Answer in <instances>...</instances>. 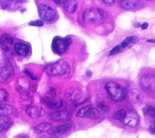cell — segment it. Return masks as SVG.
Returning a JSON list of instances; mask_svg holds the SVG:
<instances>
[{"label":"cell","instance_id":"cell-1","mask_svg":"<svg viewBox=\"0 0 155 138\" xmlns=\"http://www.w3.org/2000/svg\"><path fill=\"white\" fill-rule=\"evenodd\" d=\"M107 16V12L102 9L91 8L87 9L83 13L84 21L89 24H102Z\"/></svg>","mask_w":155,"mask_h":138},{"label":"cell","instance_id":"cell-2","mask_svg":"<svg viewBox=\"0 0 155 138\" xmlns=\"http://www.w3.org/2000/svg\"><path fill=\"white\" fill-rule=\"evenodd\" d=\"M45 71L50 76L65 75L70 72V67L65 60H59L48 64L45 67Z\"/></svg>","mask_w":155,"mask_h":138},{"label":"cell","instance_id":"cell-3","mask_svg":"<svg viewBox=\"0 0 155 138\" xmlns=\"http://www.w3.org/2000/svg\"><path fill=\"white\" fill-rule=\"evenodd\" d=\"M105 88L111 99L115 102H120L126 97L127 92L125 89L114 81L107 82Z\"/></svg>","mask_w":155,"mask_h":138},{"label":"cell","instance_id":"cell-4","mask_svg":"<svg viewBox=\"0 0 155 138\" xmlns=\"http://www.w3.org/2000/svg\"><path fill=\"white\" fill-rule=\"evenodd\" d=\"M71 42V40L70 38L56 36L53 40L51 47L55 53L58 54H62L67 51Z\"/></svg>","mask_w":155,"mask_h":138},{"label":"cell","instance_id":"cell-5","mask_svg":"<svg viewBox=\"0 0 155 138\" xmlns=\"http://www.w3.org/2000/svg\"><path fill=\"white\" fill-rule=\"evenodd\" d=\"M76 116L81 118L87 117L92 119H98L101 118V114L97 109L94 108L91 106H86L78 111Z\"/></svg>","mask_w":155,"mask_h":138},{"label":"cell","instance_id":"cell-6","mask_svg":"<svg viewBox=\"0 0 155 138\" xmlns=\"http://www.w3.org/2000/svg\"><path fill=\"white\" fill-rule=\"evenodd\" d=\"M140 85L143 90L148 92L155 91V76L153 75H145L142 77Z\"/></svg>","mask_w":155,"mask_h":138},{"label":"cell","instance_id":"cell-7","mask_svg":"<svg viewBox=\"0 0 155 138\" xmlns=\"http://www.w3.org/2000/svg\"><path fill=\"white\" fill-rule=\"evenodd\" d=\"M39 14L40 18L46 21H51L56 16V12L53 9L46 4H41L39 6Z\"/></svg>","mask_w":155,"mask_h":138},{"label":"cell","instance_id":"cell-8","mask_svg":"<svg viewBox=\"0 0 155 138\" xmlns=\"http://www.w3.org/2000/svg\"><path fill=\"white\" fill-rule=\"evenodd\" d=\"M14 73L12 64L8 60H5L0 64V75L4 80H7Z\"/></svg>","mask_w":155,"mask_h":138},{"label":"cell","instance_id":"cell-9","mask_svg":"<svg viewBox=\"0 0 155 138\" xmlns=\"http://www.w3.org/2000/svg\"><path fill=\"white\" fill-rule=\"evenodd\" d=\"M124 123L129 126H136L139 122V116L134 110L130 109L126 112V116L123 120Z\"/></svg>","mask_w":155,"mask_h":138},{"label":"cell","instance_id":"cell-10","mask_svg":"<svg viewBox=\"0 0 155 138\" xmlns=\"http://www.w3.org/2000/svg\"><path fill=\"white\" fill-rule=\"evenodd\" d=\"M66 97L70 101L76 102L81 100L82 98V92L76 88H70L67 89L65 92Z\"/></svg>","mask_w":155,"mask_h":138},{"label":"cell","instance_id":"cell-11","mask_svg":"<svg viewBox=\"0 0 155 138\" xmlns=\"http://www.w3.org/2000/svg\"><path fill=\"white\" fill-rule=\"evenodd\" d=\"M27 114L33 119H36L44 116L45 110L42 107L29 106L26 109Z\"/></svg>","mask_w":155,"mask_h":138},{"label":"cell","instance_id":"cell-12","mask_svg":"<svg viewBox=\"0 0 155 138\" xmlns=\"http://www.w3.org/2000/svg\"><path fill=\"white\" fill-rule=\"evenodd\" d=\"M72 127V124L71 123H67L59 125L53 129H50V133L51 134H64L68 132Z\"/></svg>","mask_w":155,"mask_h":138},{"label":"cell","instance_id":"cell-13","mask_svg":"<svg viewBox=\"0 0 155 138\" xmlns=\"http://www.w3.org/2000/svg\"><path fill=\"white\" fill-rule=\"evenodd\" d=\"M23 3L22 0H6L4 2V8L8 10H16L19 9Z\"/></svg>","mask_w":155,"mask_h":138},{"label":"cell","instance_id":"cell-14","mask_svg":"<svg viewBox=\"0 0 155 138\" xmlns=\"http://www.w3.org/2000/svg\"><path fill=\"white\" fill-rule=\"evenodd\" d=\"M14 49L16 52L21 56H26L29 52L28 46L21 43H16L14 46Z\"/></svg>","mask_w":155,"mask_h":138},{"label":"cell","instance_id":"cell-15","mask_svg":"<svg viewBox=\"0 0 155 138\" xmlns=\"http://www.w3.org/2000/svg\"><path fill=\"white\" fill-rule=\"evenodd\" d=\"M68 113L67 111L64 110H59L53 112L51 116V118L54 121H64L68 119Z\"/></svg>","mask_w":155,"mask_h":138},{"label":"cell","instance_id":"cell-16","mask_svg":"<svg viewBox=\"0 0 155 138\" xmlns=\"http://www.w3.org/2000/svg\"><path fill=\"white\" fill-rule=\"evenodd\" d=\"M140 98V92L139 89H131L128 93V100L131 103H136L139 102Z\"/></svg>","mask_w":155,"mask_h":138},{"label":"cell","instance_id":"cell-17","mask_svg":"<svg viewBox=\"0 0 155 138\" xmlns=\"http://www.w3.org/2000/svg\"><path fill=\"white\" fill-rule=\"evenodd\" d=\"M44 102L50 108L53 109H58L62 105V101L61 99L53 100V98H46V99L44 100Z\"/></svg>","mask_w":155,"mask_h":138},{"label":"cell","instance_id":"cell-18","mask_svg":"<svg viewBox=\"0 0 155 138\" xmlns=\"http://www.w3.org/2000/svg\"><path fill=\"white\" fill-rule=\"evenodd\" d=\"M12 124V121L8 116H0V132L7 130Z\"/></svg>","mask_w":155,"mask_h":138},{"label":"cell","instance_id":"cell-19","mask_svg":"<svg viewBox=\"0 0 155 138\" xmlns=\"http://www.w3.org/2000/svg\"><path fill=\"white\" fill-rule=\"evenodd\" d=\"M138 2L139 0H121L120 5L125 10H131L136 7Z\"/></svg>","mask_w":155,"mask_h":138},{"label":"cell","instance_id":"cell-20","mask_svg":"<svg viewBox=\"0 0 155 138\" xmlns=\"http://www.w3.org/2000/svg\"><path fill=\"white\" fill-rule=\"evenodd\" d=\"M77 5L78 4L75 0H67L64 3V9L67 12L72 13L76 10Z\"/></svg>","mask_w":155,"mask_h":138},{"label":"cell","instance_id":"cell-21","mask_svg":"<svg viewBox=\"0 0 155 138\" xmlns=\"http://www.w3.org/2000/svg\"><path fill=\"white\" fill-rule=\"evenodd\" d=\"M51 124L50 123L48 122H44V123H41L36 125L35 128H34V132L35 133L38 134L41 133L49 131L51 128Z\"/></svg>","mask_w":155,"mask_h":138},{"label":"cell","instance_id":"cell-22","mask_svg":"<svg viewBox=\"0 0 155 138\" xmlns=\"http://www.w3.org/2000/svg\"><path fill=\"white\" fill-rule=\"evenodd\" d=\"M13 107L8 104H0V116H7L13 112Z\"/></svg>","mask_w":155,"mask_h":138},{"label":"cell","instance_id":"cell-23","mask_svg":"<svg viewBox=\"0 0 155 138\" xmlns=\"http://www.w3.org/2000/svg\"><path fill=\"white\" fill-rule=\"evenodd\" d=\"M138 40H139V39H138V38L137 36H128L127 38H125V40H124L122 42V43H121L120 46L121 48H125L129 44L136 43L137 41H138Z\"/></svg>","mask_w":155,"mask_h":138},{"label":"cell","instance_id":"cell-24","mask_svg":"<svg viewBox=\"0 0 155 138\" xmlns=\"http://www.w3.org/2000/svg\"><path fill=\"white\" fill-rule=\"evenodd\" d=\"M0 41L5 44H11L13 42V38L7 33H4L0 38Z\"/></svg>","mask_w":155,"mask_h":138},{"label":"cell","instance_id":"cell-25","mask_svg":"<svg viewBox=\"0 0 155 138\" xmlns=\"http://www.w3.org/2000/svg\"><path fill=\"white\" fill-rule=\"evenodd\" d=\"M126 116V111H124V109H119L116 111L114 117L115 119L118 120H124V118Z\"/></svg>","mask_w":155,"mask_h":138},{"label":"cell","instance_id":"cell-26","mask_svg":"<svg viewBox=\"0 0 155 138\" xmlns=\"http://www.w3.org/2000/svg\"><path fill=\"white\" fill-rule=\"evenodd\" d=\"M7 97H8L7 92L4 89H0V102L5 101Z\"/></svg>","mask_w":155,"mask_h":138},{"label":"cell","instance_id":"cell-27","mask_svg":"<svg viewBox=\"0 0 155 138\" xmlns=\"http://www.w3.org/2000/svg\"><path fill=\"white\" fill-rule=\"evenodd\" d=\"M18 82H19V85L22 87L24 89H28V81L25 78H21L20 79L19 78L18 80Z\"/></svg>","mask_w":155,"mask_h":138},{"label":"cell","instance_id":"cell-28","mask_svg":"<svg viewBox=\"0 0 155 138\" xmlns=\"http://www.w3.org/2000/svg\"><path fill=\"white\" fill-rule=\"evenodd\" d=\"M97 1L107 7L111 6L114 4V0H97Z\"/></svg>","mask_w":155,"mask_h":138},{"label":"cell","instance_id":"cell-29","mask_svg":"<svg viewBox=\"0 0 155 138\" xmlns=\"http://www.w3.org/2000/svg\"><path fill=\"white\" fill-rule=\"evenodd\" d=\"M147 111L150 116L153 118H155V107L150 106L148 107Z\"/></svg>","mask_w":155,"mask_h":138},{"label":"cell","instance_id":"cell-30","mask_svg":"<svg viewBox=\"0 0 155 138\" xmlns=\"http://www.w3.org/2000/svg\"><path fill=\"white\" fill-rule=\"evenodd\" d=\"M98 108L99 109H101V110L105 111H108L109 109L108 105L105 102H101L98 104Z\"/></svg>","mask_w":155,"mask_h":138},{"label":"cell","instance_id":"cell-31","mask_svg":"<svg viewBox=\"0 0 155 138\" xmlns=\"http://www.w3.org/2000/svg\"><path fill=\"white\" fill-rule=\"evenodd\" d=\"M28 24L30 26H38V27H40L42 26L43 25V22L41 20H36V21H31L28 23Z\"/></svg>","mask_w":155,"mask_h":138},{"label":"cell","instance_id":"cell-32","mask_svg":"<svg viewBox=\"0 0 155 138\" xmlns=\"http://www.w3.org/2000/svg\"><path fill=\"white\" fill-rule=\"evenodd\" d=\"M120 46H115V47L110 51V55H114V54L117 53V52L120 50Z\"/></svg>","mask_w":155,"mask_h":138},{"label":"cell","instance_id":"cell-33","mask_svg":"<svg viewBox=\"0 0 155 138\" xmlns=\"http://www.w3.org/2000/svg\"><path fill=\"white\" fill-rule=\"evenodd\" d=\"M150 129L155 134V121H153L150 123Z\"/></svg>","mask_w":155,"mask_h":138},{"label":"cell","instance_id":"cell-34","mask_svg":"<svg viewBox=\"0 0 155 138\" xmlns=\"http://www.w3.org/2000/svg\"><path fill=\"white\" fill-rule=\"evenodd\" d=\"M54 1V2H55L56 4L60 5V4H64L67 0H53Z\"/></svg>","mask_w":155,"mask_h":138},{"label":"cell","instance_id":"cell-35","mask_svg":"<svg viewBox=\"0 0 155 138\" xmlns=\"http://www.w3.org/2000/svg\"><path fill=\"white\" fill-rule=\"evenodd\" d=\"M25 72H26V74H27L28 76H30V78H32L33 80H35V79L36 78V77H35V75H33V74H31L28 71H25Z\"/></svg>","mask_w":155,"mask_h":138},{"label":"cell","instance_id":"cell-36","mask_svg":"<svg viewBox=\"0 0 155 138\" xmlns=\"http://www.w3.org/2000/svg\"><path fill=\"white\" fill-rule=\"evenodd\" d=\"M148 24L147 22H143V23L142 24V25H141L140 27H142V29H146L148 27Z\"/></svg>","mask_w":155,"mask_h":138},{"label":"cell","instance_id":"cell-37","mask_svg":"<svg viewBox=\"0 0 155 138\" xmlns=\"http://www.w3.org/2000/svg\"><path fill=\"white\" fill-rule=\"evenodd\" d=\"M147 42H149V43H155V39L148 40H147Z\"/></svg>","mask_w":155,"mask_h":138},{"label":"cell","instance_id":"cell-38","mask_svg":"<svg viewBox=\"0 0 155 138\" xmlns=\"http://www.w3.org/2000/svg\"><path fill=\"white\" fill-rule=\"evenodd\" d=\"M87 75L89 77V76H91V71H88L87 72Z\"/></svg>","mask_w":155,"mask_h":138},{"label":"cell","instance_id":"cell-39","mask_svg":"<svg viewBox=\"0 0 155 138\" xmlns=\"http://www.w3.org/2000/svg\"><path fill=\"white\" fill-rule=\"evenodd\" d=\"M147 1H151V0H147Z\"/></svg>","mask_w":155,"mask_h":138}]
</instances>
